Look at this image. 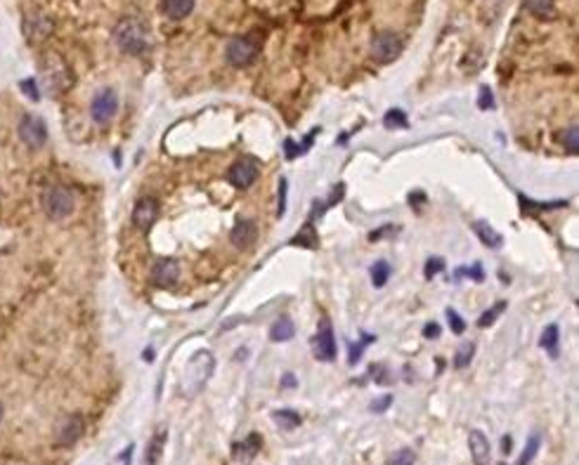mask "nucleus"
I'll return each mask as SVG.
<instances>
[{"label":"nucleus","mask_w":579,"mask_h":465,"mask_svg":"<svg viewBox=\"0 0 579 465\" xmlns=\"http://www.w3.org/2000/svg\"><path fill=\"white\" fill-rule=\"evenodd\" d=\"M258 50H260V45L255 43L253 38L239 36V38H232L230 43H227L225 57L232 66H248L255 57H258Z\"/></svg>","instance_id":"obj_6"},{"label":"nucleus","mask_w":579,"mask_h":465,"mask_svg":"<svg viewBox=\"0 0 579 465\" xmlns=\"http://www.w3.org/2000/svg\"><path fill=\"white\" fill-rule=\"evenodd\" d=\"M258 449H260V437L258 435H251L246 442H241V444H234V456L241 458V461H248L253 454H258Z\"/></svg>","instance_id":"obj_23"},{"label":"nucleus","mask_w":579,"mask_h":465,"mask_svg":"<svg viewBox=\"0 0 579 465\" xmlns=\"http://www.w3.org/2000/svg\"><path fill=\"white\" fill-rule=\"evenodd\" d=\"M511 451V437H504V454H508Z\"/></svg>","instance_id":"obj_45"},{"label":"nucleus","mask_w":579,"mask_h":465,"mask_svg":"<svg viewBox=\"0 0 579 465\" xmlns=\"http://www.w3.org/2000/svg\"><path fill=\"white\" fill-rule=\"evenodd\" d=\"M372 55H374L376 62H381V64L395 62V59L402 55L400 36H395V33H390V31L376 33L374 40H372Z\"/></svg>","instance_id":"obj_8"},{"label":"nucleus","mask_w":579,"mask_h":465,"mask_svg":"<svg viewBox=\"0 0 579 465\" xmlns=\"http://www.w3.org/2000/svg\"><path fill=\"white\" fill-rule=\"evenodd\" d=\"M501 465H506V463H501Z\"/></svg>","instance_id":"obj_48"},{"label":"nucleus","mask_w":579,"mask_h":465,"mask_svg":"<svg viewBox=\"0 0 579 465\" xmlns=\"http://www.w3.org/2000/svg\"><path fill=\"white\" fill-rule=\"evenodd\" d=\"M19 137L29 149H40L48 142V125H45L43 118L33 116V113H24L22 120H19Z\"/></svg>","instance_id":"obj_5"},{"label":"nucleus","mask_w":579,"mask_h":465,"mask_svg":"<svg viewBox=\"0 0 579 465\" xmlns=\"http://www.w3.org/2000/svg\"><path fill=\"white\" fill-rule=\"evenodd\" d=\"M116 111H118V95L111 90V87H104V90H99L97 95L92 97L90 116L95 123L106 125L114 116H116Z\"/></svg>","instance_id":"obj_7"},{"label":"nucleus","mask_w":579,"mask_h":465,"mask_svg":"<svg viewBox=\"0 0 579 465\" xmlns=\"http://www.w3.org/2000/svg\"><path fill=\"white\" fill-rule=\"evenodd\" d=\"M288 244H291V246H305V248H317L319 239H317V232H315V227L312 225H305L291 241H288Z\"/></svg>","instance_id":"obj_22"},{"label":"nucleus","mask_w":579,"mask_h":465,"mask_svg":"<svg viewBox=\"0 0 579 465\" xmlns=\"http://www.w3.org/2000/svg\"><path fill=\"white\" fill-rule=\"evenodd\" d=\"M540 444H542V437L540 435H532L530 440H528V444H525L520 458H518V465H530L532 458H535L537 451H540Z\"/></svg>","instance_id":"obj_28"},{"label":"nucleus","mask_w":579,"mask_h":465,"mask_svg":"<svg viewBox=\"0 0 579 465\" xmlns=\"http://www.w3.org/2000/svg\"><path fill=\"white\" fill-rule=\"evenodd\" d=\"M303 154H305V151L300 149L298 142H293V140H286V142H284V156H286V161L298 159V156H303Z\"/></svg>","instance_id":"obj_40"},{"label":"nucleus","mask_w":579,"mask_h":465,"mask_svg":"<svg viewBox=\"0 0 579 465\" xmlns=\"http://www.w3.org/2000/svg\"><path fill=\"white\" fill-rule=\"evenodd\" d=\"M468 447H470V456H473L475 465L489 463V440L480 433V430H470L468 433Z\"/></svg>","instance_id":"obj_16"},{"label":"nucleus","mask_w":579,"mask_h":465,"mask_svg":"<svg viewBox=\"0 0 579 465\" xmlns=\"http://www.w3.org/2000/svg\"><path fill=\"white\" fill-rule=\"evenodd\" d=\"M180 279V265L171 258H164V260H157V265L152 269V281L159 286H173L175 281Z\"/></svg>","instance_id":"obj_14"},{"label":"nucleus","mask_w":579,"mask_h":465,"mask_svg":"<svg viewBox=\"0 0 579 465\" xmlns=\"http://www.w3.org/2000/svg\"><path fill=\"white\" fill-rule=\"evenodd\" d=\"M286 192H288V182H286V178H281L279 180V199H277V215L279 218L286 211Z\"/></svg>","instance_id":"obj_39"},{"label":"nucleus","mask_w":579,"mask_h":465,"mask_svg":"<svg viewBox=\"0 0 579 465\" xmlns=\"http://www.w3.org/2000/svg\"><path fill=\"white\" fill-rule=\"evenodd\" d=\"M272 421L277 423V426L281 430H293V428H298L300 426V416L295 414V411L291 409H279V411H274L272 414Z\"/></svg>","instance_id":"obj_21"},{"label":"nucleus","mask_w":579,"mask_h":465,"mask_svg":"<svg viewBox=\"0 0 579 465\" xmlns=\"http://www.w3.org/2000/svg\"><path fill=\"white\" fill-rule=\"evenodd\" d=\"M157 218H159V201L154 197H142L135 204V208H133V225L142 229V232L152 229Z\"/></svg>","instance_id":"obj_11"},{"label":"nucleus","mask_w":579,"mask_h":465,"mask_svg":"<svg viewBox=\"0 0 579 465\" xmlns=\"http://www.w3.org/2000/svg\"><path fill=\"white\" fill-rule=\"evenodd\" d=\"M444 269V260L442 258H430L426 262V267H423V274H426V279H433L435 274H440Z\"/></svg>","instance_id":"obj_38"},{"label":"nucleus","mask_w":579,"mask_h":465,"mask_svg":"<svg viewBox=\"0 0 579 465\" xmlns=\"http://www.w3.org/2000/svg\"><path fill=\"white\" fill-rule=\"evenodd\" d=\"M145 359H147V361H152V359H154V352H152V349H147V352H145Z\"/></svg>","instance_id":"obj_46"},{"label":"nucleus","mask_w":579,"mask_h":465,"mask_svg":"<svg viewBox=\"0 0 579 465\" xmlns=\"http://www.w3.org/2000/svg\"><path fill=\"white\" fill-rule=\"evenodd\" d=\"M388 279H390V265H388V262H383V260L374 262V265H372V281H374V286L376 288L386 286Z\"/></svg>","instance_id":"obj_29"},{"label":"nucleus","mask_w":579,"mask_h":465,"mask_svg":"<svg viewBox=\"0 0 579 465\" xmlns=\"http://www.w3.org/2000/svg\"><path fill=\"white\" fill-rule=\"evenodd\" d=\"M456 279H461V276H470L473 281H484V272L480 265H473V267H459L454 272Z\"/></svg>","instance_id":"obj_35"},{"label":"nucleus","mask_w":579,"mask_h":465,"mask_svg":"<svg viewBox=\"0 0 579 465\" xmlns=\"http://www.w3.org/2000/svg\"><path fill=\"white\" fill-rule=\"evenodd\" d=\"M43 211L50 220H64L73 213V194L62 185L50 187L43 194Z\"/></svg>","instance_id":"obj_3"},{"label":"nucleus","mask_w":579,"mask_h":465,"mask_svg":"<svg viewBox=\"0 0 579 465\" xmlns=\"http://www.w3.org/2000/svg\"><path fill=\"white\" fill-rule=\"evenodd\" d=\"M298 385V380H295L293 373H284V378H281V388H295Z\"/></svg>","instance_id":"obj_44"},{"label":"nucleus","mask_w":579,"mask_h":465,"mask_svg":"<svg viewBox=\"0 0 579 465\" xmlns=\"http://www.w3.org/2000/svg\"><path fill=\"white\" fill-rule=\"evenodd\" d=\"M40 66H43V76H45V83H48V87L52 92H62L66 90V87L71 85V73H69V66L64 64V59L55 55V52H48V55L43 57V62H40Z\"/></svg>","instance_id":"obj_4"},{"label":"nucleus","mask_w":579,"mask_h":465,"mask_svg":"<svg viewBox=\"0 0 579 465\" xmlns=\"http://www.w3.org/2000/svg\"><path fill=\"white\" fill-rule=\"evenodd\" d=\"M376 338L372 333H362V340L360 342H350V347H348V364L350 366H355L360 359H362V352H365V347L367 345H372Z\"/></svg>","instance_id":"obj_24"},{"label":"nucleus","mask_w":579,"mask_h":465,"mask_svg":"<svg viewBox=\"0 0 579 465\" xmlns=\"http://www.w3.org/2000/svg\"><path fill=\"white\" fill-rule=\"evenodd\" d=\"M475 352V347H473V342H466L459 352H456V359H454V366L456 368H466L468 364H470V356H473Z\"/></svg>","instance_id":"obj_33"},{"label":"nucleus","mask_w":579,"mask_h":465,"mask_svg":"<svg viewBox=\"0 0 579 465\" xmlns=\"http://www.w3.org/2000/svg\"><path fill=\"white\" fill-rule=\"evenodd\" d=\"M19 87L26 92V97L33 99V102H38L40 99V92H38V85H36V78H24L22 83H19Z\"/></svg>","instance_id":"obj_37"},{"label":"nucleus","mask_w":579,"mask_h":465,"mask_svg":"<svg viewBox=\"0 0 579 465\" xmlns=\"http://www.w3.org/2000/svg\"><path fill=\"white\" fill-rule=\"evenodd\" d=\"M0 418H3V404H0Z\"/></svg>","instance_id":"obj_47"},{"label":"nucleus","mask_w":579,"mask_h":465,"mask_svg":"<svg viewBox=\"0 0 579 465\" xmlns=\"http://www.w3.org/2000/svg\"><path fill=\"white\" fill-rule=\"evenodd\" d=\"M293 333H295V328H293V321L291 319H286V316H281V319H277L272 323V328H270V338L274 342H286V340H291L293 338Z\"/></svg>","instance_id":"obj_19"},{"label":"nucleus","mask_w":579,"mask_h":465,"mask_svg":"<svg viewBox=\"0 0 579 465\" xmlns=\"http://www.w3.org/2000/svg\"><path fill=\"white\" fill-rule=\"evenodd\" d=\"M343 192H346V185H343V182H341V185H336V187H334V194H329V199H327V208H331V206L339 204V201L343 199Z\"/></svg>","instance_id":"obj_42"},{"label":"nucleus","mask_w":579,"mask_h":465,"mask_svg":"<svg viewBox=\"0 0 579 465\" xmlns=\"http://www.w3.org/2000/svg\"><path fill=\"white\" fill-rule=\"evenodd\" d=\"M24 33L31 43H40L52 33V22L40 12H31V15L24 17Z\"/></svg>","instance_id":"obj_13"},{"label":"nucleus","mask_w":579,"mask_h":465,"mask_svg":"<svg viewBox=\"0 0 579 465\" xmlns=\"http://www.w3.org/2000/svg\"><path fill=\"white\" fill-rule=\"evenodd\" d=\"M390 404H393V397L390 395H383L381 399H376V402H372L369 404V411H372V414H381V411H386Z\"/></svg>","instance_id":"obj_41"},{"label":"nucleus","mask_w":579,"mask_h":465,"mask_svg":"<svg viewBox=\"0 0 579 465\" xmlns=\"http://www.w3.org/2000/svg\"><path fill=\"white\" fill-rule=\"evenodd\" d=\"M414 463H416V454L412 449H400L388 458V465H414Z\"/></svg>","instance_id":"obj_32"},{"label":"nucleus","mask_w":579,"mask_h":465,"mask_svg":"<svg viewBox=\"0 0 579 465\" xmlns=\"http://www.w3.org/2000/svg\"><path fill=\"white\" fill-rule=\"evenodd\" d=\"M383 125H386L388 130H395V128H407L409 125L407 113L402 109H390L386 116H383Z\"/></svg>","instance_id":"obj_30"},{"label":"nucleus","mask_w":579,"mask_h":465,"mask_svg":"<svg viewBox=\"0 0 579 465\" xmlns=\"http://www.w3.org/2000/svg\"><path fill=\"white\" fill-rule=\"evenodd\" d=\"M114 40L126 55H142L150 48V31L140 19L126 17L114 29Z\"/></svg>","instance_id":"obj_1"},{"label":"nucleus","mask_w":579,"mask_h":465,"mask_svg":"<svg viewBox=\"0 0 579 465\" xmlns=\"http://www.w3.org/2000/svg\"><path fill=\"white\" fill-rule=\"evenodd\" d=\"M473 232H475V237L482 241L487 248H499L504 244V239H501V234L496 232V229L489 225V222H484V220H477L473 222Z\"/></svg>","instance_id":"obj_17"},{"label":"nucleus","mask_w":579,"mask_h":465,"mask_svg":"<svg viewBox=\"0 0 579 465\" xmlns=\"http://www.w3.org/2000/svg\"><path fill=\"white\" fill-rule=\"evenodd\" d=\"M447 321H449V328H452L454 335H461L466 331V321H463L461 316L456 314V309H452V307H447Z\"/></svg>","instance_id":"obj_34"},{"label":"nucleus","mask_w":579,"mask_h":465,"mask_svg":"<svg viewBox=\"0 0 579 465\" xmlns=\"http://www.w3.org/2000/svg\"><path fill=\"white\" fill-rule=\"evenodd\" d=\"M255 237H258V229H255V222H251V220H239L230 232L232 244L244 248V251L253 244Z\"/></svg>","instance_id":"obj_15"},{"label":"nucleus","mask_w":579,"mask_h":465,"mask_svg":"<svg viewBox=\"0 0 579 465\" xmlns=\"http://www.w3.org/2000/svg\"><path fill=\"white\" fill-rule=\"evenodd\" d=\"M312 349H315V356H317L319 361H334L336 359V352H339V347H336L334 328L329 326L327 319L319 323V331L312 338Z\"/></svg>","instance_id":"obj_9"},{"label":"nucleus","mask_w":579,"mask_h":465,"mask_svg":"<svg viewBox=\"0 0 579 465\" xmlns=\"http://www.w3.org/2000/svg\"><path fill=\"white\" fill-rule=\"evenodd\" d=\"M85 430V423L83 418L78 414H71L59 421V426L55 430V442L59 447H71V444H76L80 440V435H83Z\"/></svg>","instance_id":"obj_10"},{"label":"nucleus","mask_w":579,"mask_h":465,"mask_svg":"<svg viewBox=\"0 0 579 465\" xmlns=\"http://www.w3.org/2000/svg\"><path fill=\"white\" fill-rule=\"evenodd\" d=\"M477 106H480L482 111L494 109V97H492V90H489L487 85H484L480 90V95H477Z\"/></svg>","instance_id":"obj_36"},{"label":"nucleus","mask_w":579,"mask_h":465,"mask_svg":"<svg viewBox=\"0 0 579 465\" xmlns=\"http://www.w3.org/2000/svg\"><path fill=\"white\" fill-rule=\"evenodd\" d=\"M192 10H194V0H164L166 17L175 19V22H178V19L190 17Z\"/></svg>","instance_id":"obj_18"},{"label":"nucleus","mask_w":579,"mask_h":465,"mask_svg":"<svg viewBox=\"0 0 579 465\" xmlns=\"http://www.w3.org/2000/svg\"><path fill=\"white\" fill-rule=\"evenodd\" d=\"M540 347L542 349H547V352L551 354V359H558V326L556 323H549L547 328H544V333H542V338H540Z\"/></svg>","instance_id":"obj_20"},{"label":"nucleus","mask_w":579,"mask_h":465,"mask_svg":"<svg viewBox=\"0 0 579 465\" xmlns=\"http://www.w3.org/2000/svg\"><path fill=\"white\" fill-rule=\"evenodd\" d=\"M504 309H506V302H504V300H501V302H496V305L489 307L487 312H482V314H480V319H477V326H480V328H489V326H492V323L501 316Z\"/></svg>","instance_id":"obj_27"},{"label":"nucleus","mask_w":579,"mask_h":465,"mask_svg":"<svg viewBox=\"0 0 579 465\" xmlns=\"http://www.w3.org/2000/svg\"><path fill=\"white\" fill-rule=\"evenodd\" d=\"M255 178H258V163H255L253 159L237 161V163H232L230 173H227V180H230V185L239 187V190H246V187H251Z\"/></svg>","instance_id":"obj_12"},{"label":"nucleus","mask_w":579,"mask_h":465,"mask_svg":"<svg viewBox=\"0 0 579 465\" xmlns=\"http://www.w3.org/2000/svg\"><path fill=\"white\" fill-rule=\"evenodd\" d=\"M213 356L211 352H206V349H201L190 359L185 368V376H183V383H180V390H183L185 397H194L201 392V388L206 385L208 378H211L213 373Z\"/></svg>","instance_id":"obj_2"},{"label":"nucleus","mask_w":579,"mask_h":465,"mask_svg":"<svg viewBox=\"0 0 579 465\" xmlns=\"http://www.w3.org/2000/svg\"><path fill=\"white\" fill-rule=\"evenodd\" d=\"M423 335H426V338H437V335H440V326H437V323H426V328H423Z\"/></svg>","instance_id":"obj_43"},{"label":"nucleus","mask_w":579,"mask_h":465,"mask_svg":"<svg viewBox=\"0 0 579 465\" xmlns=\"http://www.w3.org/2000/svg\"><path fill=\"white\" fill-rule=\"evenodd\" d=\"M528 10L537 17H551L556 8V0H528Z\"/></svg>","instance_id":"obj_26"},{"label":"nucleus","mask_w":579,"mask_h":465,"mask_svg":"<svg viewBox=\"0 0 579 465\" xmlns=\"http://www.w3.org/2000/svg\"><path fill=\"white\" fill-rule=\"evenodd\" d=\"M164 440L166 435L159 433L154 435V440L150 442V447H147V456H145V465H157L159 463V456H161V449H164Z\"/></svg>","instance_id":"obj_25"},{"label":"nucleus","mask_w":579,"mask_h":465,"mask_svg":"<svg viewBox=\"0 0 579 465\" xmlns=\"http://www.w3.org/2000/svg\"><path fill=\"white\" fill-rule=\"evenodd\" d=\"M561 142L565 144V149H568L570 154H577V149H579V130H577V125H572V128H568V130L561 132Z\"/></svg>","instance_id":"obj_31"}]
</instances>
